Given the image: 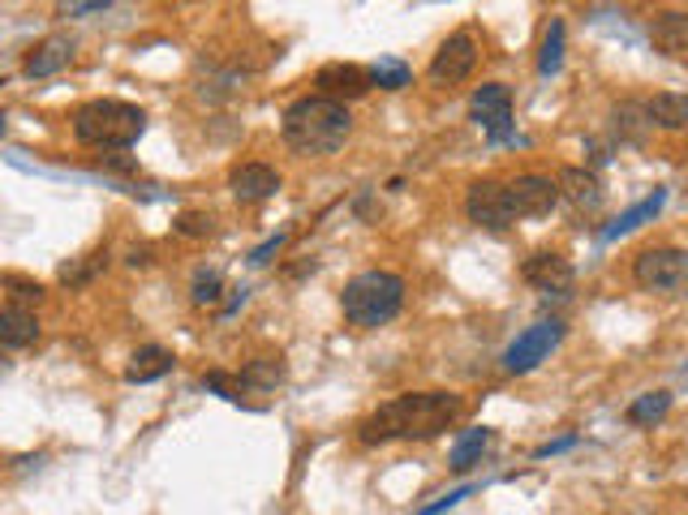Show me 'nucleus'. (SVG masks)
<instances>
[{"instance_id": "nucleus-6", "label": "nucleus", "mask_w": 688, "mask_h": 515, "mask_svg": "<svg viewBox=\"0 0 688 515\" xmlns=\"http://www.w3.org/2000/svg\"><path fill=\"white\" fill-rule=\"evenodd\" d=\"M559 340H564V322L559 319H538L534 326H525L521 335L508 344V353H503V370L508 374H529V370H538L551 349H556Z\"/></svg>"}, {"instance_id": "nucleus-13", "label": "nucleus", "mask_w": 688, "mask_h": 515, "mask_svg": "<svg viewBox=\"0 0 688 515\" xmlns=\"http://www.w3.org/2000/svg\"><path fill=\"white\" fill-rule=\"evenodd\" d=\"M521 275L534 284V289L542 292H564L572 284V262L564 254H551V250H542V254L525 258Z\"/></svg>"}, {"instance_id": "nucleus-28", "label": "nucleus", "mask_w": 688, "mask_h": 515, "mask_svg": "<svg viewBox=\"0 0 688 515\" xmlns=\"http://www.w3.org/2000/svg\"><path fill=\"white\" fill-rule=\"evenodd\" d=\"M0 284H4V289H13V296H18V301H22V310H27V305H39V301H43V289H39V284H31V280H18V275H0Z\"/></svg>"}, {"instance_id": "nucleus-20", "label": "nucleus", "mask_w": 688, "mask_h": 515, "mask_svg": "<svg viewBox=\"0 0 688 515\" xmlns=\"http://www.w3.org/2000/svg\"><path fill=\"white\" fill-rule=\"evenodd\" d=\"M646 117L658 129H688V95L662 91V95H655L646 103Z\"/></svg>"}, {"instance_id": "nucleus-3", "label": "nucleus", "mask_w": 688, "mask_h": 515, "mask_svg": "<svg viewBox=\"0 0 688 515\" xmlns=\"http://www.w3.org/2000/svg\"><path fill=\"white\" fill-rule=\"evenodd\" d=\"M147 129V112L121 99H91L73 112V138L99 151H130Z\"/></svg>"}, {"instance_id": "nucleus-5", "label": "nucleus", "mask_w": 688, "mask_h": 515, "mask_svg": "<svg viewBox=\"0 0 688 515\" xmlns=\"http://www.w3.org/2000/svg\"><path fill=\"white\" fill-rule=\"evenodd\" d=\"M632 280L650 292H685L688 289V250H641L632 262Z\"/></svg>"}, {"instance_id": "nucleus-15", "label": "nucleus", "mask_w": 688, "mask_h": 515, "mask_svg": "<svg viewBox=\"0 0 688 515\" xmlns=\"http://www.w3.org/2000/svg\"><path fill=\"white\" fill-rule=\"evenodd\" d=\"M556 185L559 198H568L577 211H598L602 206V181L594 176L590 168H564Z\"/></svg>"}, {"instance_id": "nucleus-11", "label": "nucleus", "mask_w": 688, "mask_h": 515, "mask_svg": "<svg viewBox=\"0 0 688 515\" xmlns=\"http://www.w3.org/2000/svg\"><path fill=\"white\" fill-rule=\"evenodd\" d=\"M315 87H319V95L336 99V103H345V99H361L366 91H370V69L331 61L315 73Z\"/></svg>"}, {"instance_id": "nucleus-2", "label": "nucleus", "mask_w": 688, "mask_h": 515, "mask_svg": "<svg viewBox=\"0 0 688 515\" xmlns=\"http://www.w3.org/2000/svg\"><path fill=\"white\" fill-rule=\"evenodd\" d=\"M353 133V117L345 103L323 95H306L285 112V142L297 155H336Z\"/></svg>"}, {"instance_id": "nucleus-9", "label": "nucleus", "mask_w": 688, "mask_h": 515, "mask_svg": "<svg viewBox=\"0 0 688 515\" xmlns=\"http://www.w3.org/2000/svg\"><path fill=\"white\" fill-rule=\"evenodd\" d=\"M473 64H478V43H473V34L457 31L439 52H435V61H430V82H435V87H457V82H465V78L473 73Z\"/></svg>"}, {"instance_id": "nucleus-33", "label": "nucleus", "mask_w": 688, "mask_h": 515, "mask_svg": "<svg viewBox=\"0 0 688 515\" xmlns=\"http://www.w3.org/2000/svg\"><path fill=\"white\" fill-rule=\"evenodd\" d=\"M108 0H82V4H66V18H82V13H103Z\"/></svg>"}, {"instance_id": "nucleus-35", "label": "nucleus", "mask_w": 688, "mask_h": 515, "mask_svg": "<svg viewBox=\"0 0 688 515\" xmlns=\"http://www.w3.org/2000/svg\"><path fill=\"white\" fill-rule=\"evenodd\" d=\"M0 133H4V112H0Z\"/></svg>"}, {"instance_id": "nucleus-25", "label": "nucleus", "mask_w": 688, "mask_h": 515, "mask_svg": "<svg viewBox=\"0 0 688 515\" xmlns=\"http://www.w3.org/2000/svg\"><path fill=\"white\" fill-rule=\"evenodd\" d=\"M409 82H413L409 64L396 61V57H383V61L370 64V87H379V91H400V87H409Z\"/></svg>"}, {"instance_id": "nucleus-7", "label": "nucleus", "mask_w": 688, "mask_h": 515, "mask_svg": "<svg viewBox=\"0 0 688 515\" xmlns=\"http://www.w3.org/2000/svg\"><path fill=\"white\" fill-rule=\"evenodd\" d=\"M469 108H473V121L487 129L491 142H512V91L503 82L478 87Z\"/></svg>"}, {"instance_id": "nucleus-12", "label": "nucleus", "mask_w": 688, "mask_h": 515, "mask_svg": "<svg viewBox=\"0 0 688 515\" xmlns=\"http://www.w3.org/2000/svg\"><path fill=\"white\" fill-rule=\"evenodd\" d=\"M229 190L237 202H262V198L280 193V172L267 163H241V168H232Z\"/></svg>"}, {"instance_id": "nucleus-22", "label": "nucleus", "mask_w": 688, "mask_h": 515, "mask_svg": "<svg viewBox=\"0 0 688 515\" xmlns=\"http://www.w3.org/2000/svg\"><path fill=\"white\" fill-rule=\"evenodd\" d=\"M671 413V391H646L628 404V425H658V421Z\"/></svg>"}, {"instance_id": "nucleus-26", "label": "nucleus", "mask_w": 688, "mask_h": 515, "mask_svg": "<svg viewBox=\"0 0 688 515\" xmlns=\"http://www.w3.org/2000/svg\"><path fill=\"white\" fill-rule=\"evenodd\" d=\"M195 305H216V301H220V292H225V280H220V271H207V266H202V271H198L195 275Z\"/></svg>"}, {"instance_id": "nucleus-19", "label": "nucleus", "mask_w": 688, "mask_h": 515, "mask_svg": "<svg viewBox=\"0 0 688 515\" xmlns=\"http://www.w3.org/2000/svg\"><path fill=\"white\" fill-rule=\"evenodd\" d=\"M650 34L667 57H688V13H658Z\"/></svg>"}, {"instance_id": "nucleus-1", "label": "nucleus", "mask_w": 688, "mask_h": 515, "mask_svg": "<svg viewBox=\"0 0 688 515\" xmlns=\"http://www.w3.org/2000/svg\"><path fill=\"white\" fill-rule=\"evenodd\" d=\"M460 408L465 404L452 391H409V395H396L361 421L358 438L366 447H379V443H392V438L427 443V438H439L460 417Z\"/></svg>"}, {"instance_id": "nucleus-4", "label": "nucleus", "mask_w": 688, "mask_h": 515, "mask_svg": "<svg viewBox=\"0 0 688 515\" xmlns=\"http://www.w3.org/2000/svg\"><path fill=\"white\" fill-rule=\"evenodd\" d=\"M400 305H405V280L392 275V271H361L340 292L345 319L361 326V331H375V326L392 322L400 314Z\"/></svg>"}, {"instance_id": "nucleus-16", "label": "nucleus", "mask_w": 688, "mask_h": 515, "mask_svg": "<svg viewBox=\"0 0 688 515\" xmlns=\"http://www.w3.org/2000/svg\"><path fill=\"white\" fill-rule=\"evenodd\" d=\"M39 340V322L22 305H4L0 310V349H31Z\"/></svg>"}, {"instance_id": "nucleus-32", "label": "nucleus", "mask_w": 688, "mask_h": 515, "mask_svg": "<svg viewBox=\"0 0 688 515\" xmlns=\"http://www.w3.org/2000/svg\"><path fill=\"white\" fill-rule=\"evenodd\" d=\"M577 447V434H564V438H556V443H542V447L534 451L538 460H551V455H559V451Z\"/></svg>"}, {"instance_id": "nucleus-10", "label": "nucleus", "mask_w": 688, "mask_h": 515, "mask_svg": "<svg viewBox=\"0 0 688 515\" xmlns=\"http://www.w3.org/2000/svg\"><path fill=\"white\" fill-rule=\"evenodd\" d=\"M508 198H512V215L517 220H542V215L556 211L559 185L551 176H517L508 185Z\"/></svg>"}, {"instance_id": "nucleus-18", "label": "nucleus", "mask_w": 688, "mask_h": 515, "mask_svg": "<svg viewBox=\"0 0 688 515\" xmlns=\"http://www.w3.org/2000/svg\"><path fill=\"white\" fill-rule=\"evenodd\" d=\"M662 202H667V190H655L650 198H641L637 206H628L624 215H616L611 224L602 228V241H620V236H628V232H637L641 224H650L658 211H662Z\"/></svg>"}, {"instance_id": "nucleus-14", "label": "nucleus", "mask_w": 688, "mask_h": 515, "mask_svg": "<svg viewBox=\"0 0 688 515\" xmlns=\"http://www.w3.org/2000/svg\"><path fill=\"white\" fill-rule=\"evenodd\" d=\"M69 57H73V43H69L66 34H48L43 43H34L31 52H27L22 69H27V78H52V73L66 69Z\"/></svg>"}, {"instance_id": "nucleus-31", "label": "nucleus", "mask_w": 688, "mask_h": 515, "mask_svg": "<svg viewBox=\"0 0 688 515\" xmlns=\"http://www.w3.org/2000/svg\"><path fill=\"white\" fill-rule=\"evenodd\" d=\"M280 245H285V232H276L271 241H262L259 250L250 254V262H255V266H262V262H271V254H280Z\"/></svg>"}, {"instance_id": "nucleus-21", "label": "nucleus", "mask_w": 688, "mask_h": 515, "mask_svg": "<svg viewBox=\"0 0 688 515\" xmlns=\"http://www.w3.org/2000/svg\"><path fill=\"white\" fill-rule=\"evenodd\" d=\"M491 438H495V434L487 430V425H473V430H465L457 443H452V468H457V473H469V468H473V464L487 455Z\"/></svg>"}, {"instance_id": "nucleus-23", "label": "nucleus", "mask_w": 688, "mask_h": 515, "mask_svg": "<svg viewBox=\"0 0 688 515\" xmlns=\"http://www.w3.org/2000/svg\"><path fill=\"white\" fill-rule=\"evenodd\" d=\"M564 39H568L564 22L551 18V27L542 34V48H538V73H542V78H556L559 69H564Z\"/></svg>"}, {"instance_id": "nucleus-8", "label": "nucleus", "mask_w": 688, "mask_h": 515, "mask_svg": "<svg viewBox=\"0 0 688 515\" xmlns=\"http://www.w3.org/2000/svg\"><path fill=\"white\" fill-rule=\"evenodd\" d=\"M465 211H469V220L482 228H495V232H503V228H512V198H508V185H499V181H473L469 193H465Z\"/></svg>"}, {"instance_id": "nucleus-34", "label": "nucleus", "mask_w": 688, "mask_h": 515, "mask_svg": "<svg viewBox=\"0 0 688 515\" xmlns=\"http://www.w3.org/2000/svg\"><path fill=\"white\" fill-rule=\"evenodd\" d=\"M147 262H151V254H147V250H133V254H130V266H147Z\"/></svg>"}, {"instance_id": "nucleus-17", "label": "nucleus", "mask_w": 688, "mask_h": 515, "mask_svg": "<svg viewBox=\"0 0 688 515\" xmlns=\"http://www.w3.org/2000/svg\"><path fill=\"white\" fill-rule=\"evenodd\" d=\"M172 365H177V356L160 349V344H147V349H138L130 356V365H126V383H156V378H164L172 374Z\"/></svg>"}, {"instance_id": "nucleus-27", "label": "nucleus", "mask_w": 688, "mask_h": 515, "mask_svg": "<svg viewBox=\"0 0 688 515\" xmlns=\"http://www.w3.org/2000/svg\"><path fill=\"white\" fill-rule=\"evenodd\" d=\"M280 378H285V365L280 361H259V365H250L241 374V386H276Z\"/></svg>"}, {"instance_id": "nucleus-30", "label": "nucleus", "mask_w": 688, "mask_h": 515, "mask_svg": "<svg viewBox=\"0 0 688 515\" xmlns=\"http://www.w3.org/2000/svg\"><path fill=\"white\" fill-rule=\"evenodd\" d=\"M473 494V485H460V489H452V494H443L439 503H430V507H422V515H439V512H448V507H457L460 498H469Z\"/></svg>"}, {"instance_id": "nucleus-24", "label": "nucleus", "mask_w": 688, "mask_h": 515, "mask_svg": "<svg viewBox=\"0 0 688 515\" xmlns=\"http://www.w3.org/2000/svg\"><path fill=\"white\" fill-rule=\"evenodd\" d=\"M646 129H650V117H646V103H620L616 108V133H620V142H646Z\"/></svg>"}, {"instance_id": "nucleus-29", "label": "nucleus", "mask_w": 688, "mask_h": 515, "mask_svg": "<svg viewBox=\"0 0 688 515\" xmlns=\"http://www.w3.org/2000/svg\"><path fill=\"white\" fill-rule=\"evenodd\" d=\"M177 232H181V236H207V232H211V215L186 211V215H177Z\"/></svg>"}]
</instances>
